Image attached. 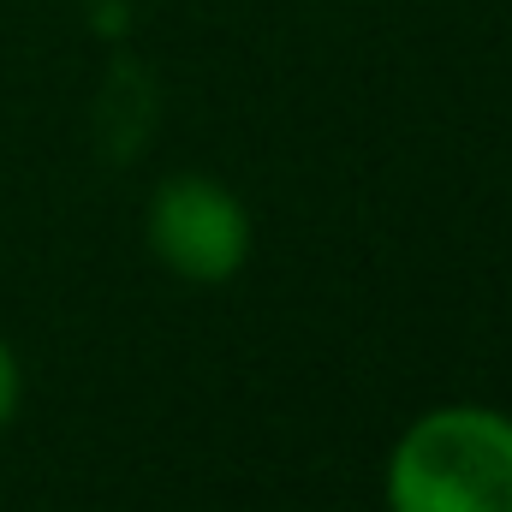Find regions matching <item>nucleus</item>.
Returning <instances> with one entry per match:
<instances>
[{"label":"nucleus","mask_w":512,"mask_h":512,"mask_svg":"<svg viewBox=\"0 0 512 512\" xmlns=\"http://www.w3.org/2000/svg\"><path fill=\"white\" fill-rule=\"evenodd\" d=\"M18 405H24V370H18V352H12V340L0 334V429H12Z\"/></svg>","instance_id":"obj_3"},{"label":"nucleus","mask_w":512,"mask_h":512,"mask_svg":"<svg viewBox=\"0 0 512 512\" xmlns=\"http://www.w3.org/2000/svg\"><path fill=\"white\" fill-rule=\"evenodd\" d=\"M387 512H512V411L453 399L405 423L382 465Z\"/></svg>","instance_id":"obj_1"},{"label":"nucleus","mask_w":512,"mask_h":512,"mask_svg":"<svg viewBox=\"0 0 512 512\" xmlns=\"http://www.w3.org/2000/svg\"><path fill=\"white\" fill-rule=\"evenodd\" d=\"M143 245L167 274H179L191 286H221L251 262L256 227L233 185H221L209 173H173L149 191Z\"/></svg>","instance_id":"obj_2"}]
</instances>
